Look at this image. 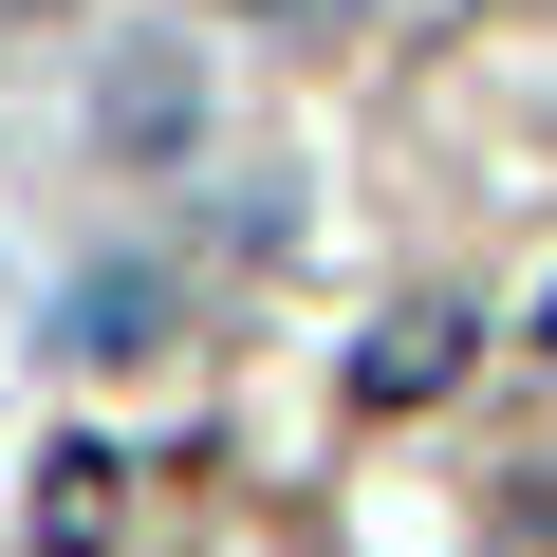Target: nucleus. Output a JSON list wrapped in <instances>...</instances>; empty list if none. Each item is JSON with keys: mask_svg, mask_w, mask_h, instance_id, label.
<instances>
[{"mask_svg": "<svg viewBox=\"0 0 557 557\" xmlns=\"http://www.w3.org/2000/svg\"><path fill=\"white\" fill-rule=\"evenodd\" d=\"M539 354H557V317H539Z\"/></svg>", "mask_w": 557, "mask_h": 557, "instance_id": "1", "label": "nucleus"}]
</instances>
